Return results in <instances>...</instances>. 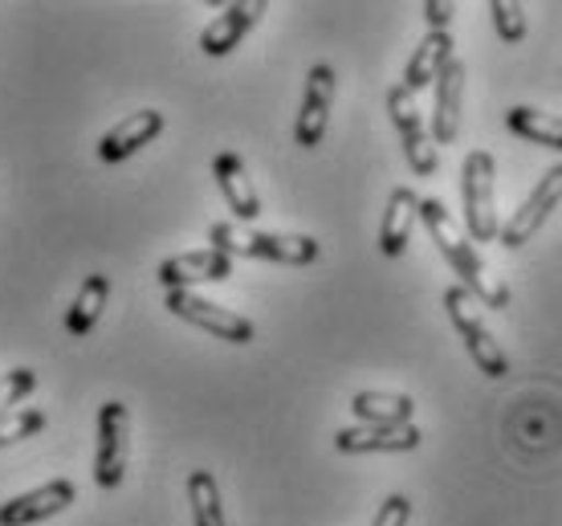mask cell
I'll list each match as a JSON object with an SVG mask.
<instances>
[{
  "label": "cell",
  "instance_id": "16",
  "mask_svg": "<svg viewBox=\"0 0 562 526\" xmlns=\"http://www.w3.org/2000/svg\"><path fill=\"white\" fill-rule=\"evenodd\" d=\"M212 176H216V184H221V197L228 200V209L237 221H257L261 216V197H257L254 180H249V171L240 164L237 152H221V156L212 159Z\"/></svg>",
  "mask_w": 562,
  "mask_h": 526
},
{
  "label": "cell",
  "instance_id": "8",
  "mask_svg": "<svg viewBox=\"0 0 562 526\" xmlns=\"http://www.w3.org/2000/svg\"><path fill=\"white\" fill-rule=\"evenodd\" d=\"M559 200H562V164H554L535 184V192L521 200L518 213L497 228V242L506 245V249H521L526 242H535V233L547 225V216L559 209Z\"/></svg>",
  "mask_w": 562,
  "mask_h": 526
},
{
  "label": "cell",
  "instance_id": "1",
  "mask_svg": "<svg viewBox=\"0 0 562 526\" xmlns=\"http://www.w3.org/2000/svg\"><path fill=\"white\" fill-rule=\"evenodd\" d=\"M420 221H424V228H428V237L436 242V249L445 254V261L461 273L464 290H469L473 299H481V306H490V311H506L509 306L506 282H502V278H493L490 266L481 261V254L461 233V225L452 221L449 209H445L436 197H428V200H420Z\"/></svg>",
  "mask_w": 562,
  "mask_h": 526
},
{
  "label": "cell",
  "instance_id": "24",
  "mask_svg": "<svg viewBox=\"0 0 562 526\" xmlns=\"http://www.w3.org/2000/svg\"><path fill=\"white\" fill-rule=\"evenodd\" d=\"M493 13V29H497V37L509 45H518L526 37V9L514 4V0H493L490 4Z\"/></svg>",
  "mask_w": 562,
  "mask_h": 526
},
{
  "label": "cell",
  "instance_id": "19",
  "mask_svg": "<svg viewBox=\"0 0 562 526\" xmlns=\"http://www.w3.org/2000/svg\"><path fill=\"white\" fill-rule=\"evenodd\" d=\"M106 299H111L106 273H90V278L82 282V290H78L74 306L66 311V335L82 339V335H90V331L99 327L102 311H106Z\"/></svg>",
  "mask_w": 562,
  "mask_h": 526
},
{
  "label": "cell",
  "instance_id": "7",
  "mask_svg": "<svg viewBox=\"0 0 562 526\" xmlns=\"http://www.w3.org/2000/svg\"><path fill=\"white\" fill-rule=\"evenodd\" d=\"M387 114H392L395 131H400V139H404V156H408L412 171H416V176H436L440 156H436L432 135L424 131V114H420V107H416V94H408L404 86H392V90H387Z\"/></svg>",
  "mask_w": 562,
  "mask_h": 526
},
{
  "label": "cell",
  "instance_id": "9",
  "mask_svg": "<svg viewBox=\"0 0 562 526\" xmlns=\"http://www.w3.org/2000/svg\"><path fill=\"white\" fill-rule=\"evenodd\" d=\"M330 107H335V70L318 61L306 78V94H302V111H297L294 123V143L297 147H318L326 135V123H330Z\"/></svg>",
  "mask_w": 562,
  "mask_h": 526
},
{
  "label": "cell",
  "instance_id": "5",
  "mask_svg": "<svg viewBox=\"0 0 562 526\" xmlns=\"http://www.w3.org/2000/svg\"><path fill=\"white\" fill-rule=\"evenodd\" d=\"M164 306H168L176 318H183V323L209 331L212 339H225V343L245 347V343H254V335H257V327L245 318V314L228 311V306H221V302L200 299V294H192V290H164Z\"/></svg>",
  "mask_w": 562,
  "mask_h": 526
},
{
  "label": "cell",
  "instance_id": "21",
  "mask_svg": "<svg viewBox=\"0 0 562 526\" xmlns=\"http://www.w3.org/2000/svg\"><path fill=\"white\" fill-rule=\"evenodd\" d=\"M506 123H509V131L521 135L526 143L562 152V119H554V114L535 111V107H514V111H506Z\"/></svg>",
  "mask_w": 562,
  "mask_h": 526
},
{
  "label": "cell",
  "instance_id": "27",
  "mask_svg": "<svg viewBox=\"0 0 562 526\" xmlns=\"http://www.w3.org/2000/svg\"><path fill=\"white\" fill-rule=\"evenodd\" d=\"M452 9L449 0H428L424 4V21H428V33H449V21H452Z\"/></svg>",
  "mask_w": 562,
  "mask_h": 526
},
{
  "label": "cell",
  "instance_id": "23",
  "mask_svg": "<svg viewBox=\"0 0 562 526\" xmlns=\"http://www.w3.org/2000/svg\"><path fill=\"white\" fill-rule=\"evenodd\" d=\"M42 428H45L42 409H16V413H4L0 416V449H4V445L25 441V437L42 433Z\"/></svg>",
  "mask_w": 562,
  "mask_h": 526
},
{
  "label": "cell",
  "instance_id": "3",
  "mask_svg": "<svg viewBox=\"0 0 562 526\" xmlns=\"http://www.w3.org/2000/svg\"><path fill=\"white\" fill-rule=\"evenodd\" d=\"M461 200L469 242H497V164L490 152H469L461 164Z\"/></svg>",
  "mask_w": 562,
  "mask_h": 526
},
{
  "label": "cell",
  "instance_id": "10",
  "mask_svg": "<svg viewBox=\"0 0 562 526\" xmlns=\"http://www.w3.org/2000/svg\"><path fill=\"white\" fill-rule=\"evenodd\" d=\"M74 499H78V490L74 482H45L37 490H29V494H16V499L0 502V526H37L45 518H54V514L70 511Z\"/></svg>",
  "mask_w": 562,
  "mask_h": 526
},
{
  "label": "cell",
  "instance_id": "2",
  "mask_svg": "<svg viewBox=\"0 0 562 526\" xmlns=\"http://www.w3.org/2000/svg\"><path fill=\"white\" fill-rule=\"evenodd\" d=\"M212 249L228 257H261V261H278V266H314L318 261V242L314 237H290V233H257L245 225H212L209 233Z\"/></svg>",
  "mask_w": 562,
  "mask_h": 526
},
{
  "label": "cell",
  "instance_id": "12",
  "mask_svg": "<svg viewBox=\"0 0 562 526\" xmlns=\"http://www.w3.org/2000/svg\"><path fill=\"white\" fill-rule=\"evenodd\" d=\"M420 441L424 433L416 425H359L335 433L338 454H412Z\"/></svg>",
  "mask_w": 562,
  "mask_h": 526
},
{
  "label": "cell",
  "instance_id": "15",
  "mask_svg": "<svg viewBox=\"0 0 562 526\" xmlns=\"http://www.w3.org/2000/svg\"><path fill=\"white\" fill-rule=\"evenodd\" d=\"M464 61H457L452 57L449 66L440 70V78H436V102H432V143L440 147V143H457V135H461V102H464Z\"/></svg>",
  "mask_w": 562,
  "mask_h": 526
},
{
  "label": "cell",
  "instance_id": "22",
  "mask_svg": "<svg viewBox=\"0 0 562 526\" xmlns=\"http://www.w3.org/2000/svg\"><path fill=\"white\" fill-rule=\"evenodd\" d=\"M188 502H192V523L196 526H228L221 506V485L209 470L188 473Z\"/></svg>",
  "mask_w": 562,
  "mask_h": 526
},
{
  "label": "cell",
  "instance_id": "17",
  "mask_svg": "<svg viewBox=\"0 0 562 526\" xmlns=\"http://www.w3.org/2000/svg\"><path fill=\"white\" fill-rule=\"evenodd\" d=\"M416 221H420V197H416L412 188H392L387 209H383V225H380L383 257H400L408 249V237Z\"/></svg>",
  "mask_w": 562,
  "mask_h": 526
},
{
  "label": "cell",
  "instance_id": "4",
  "mask_svg": "<svg viewBox=\"0 0 562 526\" xmlns=\"http://www.w3.org/2000/svg\"><path fill=\"white\" fill-rule=\"evenodd\" d=\"M445 311H449L452 327L464 339V351L477 363V371H485L490 380H506L509 376V359L502 351V343L493 339V331L485 327V318L477 311V299L464 290V286H449L445 290Z\"/></svg>",
  "mask_w": 562,
  "mask_h": 526
},
{
  "label": "cell",
  "instance_id": "26",
  "mask_svg": "<svg viewBox=\"0 0 562 526\" xmlns=\"http://www.w3.org/2000/svg\"><path fill=\"white\" fill-rule=\"evenodd\" d=\"M408 518H412V502L404 499V494H392V499L380 506V514H375L371 526H408Z\"/></svg>",
  "mask_w": 562,
  "mask_h": 526
},
{
  "label": "cell",
  "instance_id": "13",
  "mask_svg": "<svg viewBox=\"0 0 562 526\" xmlns=\"http://www.w3.org/2000/svg\"><path fill=\"white\" fill-rule=\"evenodd\" d=\"M266 9H269L266 0H240V4H228L216 21L204 25V33H200V49H204L209 57H228L245 37H249V29L266 16Z\"/></svg>",
  "mask_w": 562,
  "mask_h": 526
},
{
  "label": "cell",
  "instance_id": "20",
  "mask_svg": "<svg viewBox=\"0 0 562 526\" xmlns=\"http://www.w3.org/2000/svg\"><path fill=\"white\" fill-rule=\"evenodd\" d=\"M351 413L363 425H412L416 404H412V396H400V392H359L351 400Z\"/></svg>",
  "mask_w": 562,
  "mask_h": 526
},
{
  "label": "cell",
  "instance_id": "11",
  "mask_svg": "<svg viewBox=\"0 0 562 526\" xmlns=\"http://www.w3.org/2000/svg\"><path fill=\"white\" fill-rule=\"evenodd\" d=\"M233 273V257L221 254V249H192V254H176L168 261H159V286L164 290H188V286L200 282H225Z\"/></svg>",
  "mask_w": 562,
  "mask_h": 526
},
{
  "label": "cell",
  "instance_id": "14",
  "mask_svg": "<svg viewBox=\"0 0 562 526\" xmlns=\"http://www.w3.org/2000/svg\"><path fill=\"white\" fill-rule=\"evenodd\" d=\"M159 135H164V111H131L123 123H114L99 139V159L102 164H123Z\"/></svg>",
  "mask_w": 562,
  "mask_h": 526
},
{
  "label": "cell",
  "instance_id": "25",
  "mask_svg": "<svg viewBox=\"0 0 562 526\" xmlns=\"http://www.w3.org/2000/svg\"><path fill=\"white\" fill-rule=\"evenodd\" d=\"M33 388H37V371L29 368H13L0 376V416L13 413V404H21L25 396H33Z\"/></svg>",
  "mask_w": 562,
  "mask_h": 526
},
{
  "label": "cell",
  "instance_id": "18",
  "mask_svg": "<svg viewBox=\"0 0 562 526\" xmlns=\"http://www.w3.org/2000/svg\"><path fill=\"white\" fill-rule=\"evenodd\" d=\"M452 61V37L449 33H428L420 45H416V54H412L408 70H404V90L408 94H420L424 86H432L440 78V70Z\"/></svg>",
  "mask_w": 562,
  "mask_h": 526
},
{
  "label": "cell",
  "instance_id": "6",
  "mask_svg": "<svg viewBox=\"0 0 562 526\" xmlns=\"http://www.w3.org/2000/svg\"><path fill=\"white\" fill-rule=\"evenodd\" d=\"M131 413L123 400H106L99 409V437H94V485L119 490L127 478Z\"/></svg>",
  "mask_w": 562,
  "mask_h": 526
}]
</instances>
